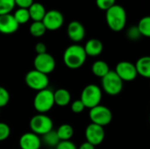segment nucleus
I'll list each match as a JSON object with an SVG mask.
<instances>
[{
  "label": "nucleus",
  "mask_w": 150,
  "mask_h": 149,
  "mask_svg": "<svg viewBox=\"0 0 150 149\" xmlns=\"http://www.w3.org/2000/svg\"><path fill=\"white\" fill-rule=\"evenodd\" d=\"M87 55L83 49V47L78 44H73L68 47L63 53V62L71 69H76L81 68L85 61Z\"/></svg>",
  "instance_id": "obj_1"
},
{
  "label": "nucleus",
  "mask_w": 150,
  "mask_h": 149,
  "mask_svg": "<svg viewBox=\"0 0 150 149\" xmlns=\"http://www.w3.org/2000/svg\"><path fill=\"white\" fill-rule=\"evenodd\" d=\"M105 11V20L109 28L113 32L122 31L127 24V12L125 9L119 4H114Z\"/></svg>",
  "instance_id": "obj_2"
},
{
  "label": "nucleus",
  "mask_w": 150,
  "mask_h": 149,
  "mask_svg": "<svg viewBox=\"0 0 150 149\" xmlns=\"http://www.w3.org/2000/svg\"><path fill=\"white\" fill-rule=\"evenodd\" d=\"M102 99V90L97 84H89L85 86L81 93L80 100L84 105L85 108L91 109L100 105Z\"/></svg>",
  "instance_id": "obj_3"
},
{
  "label": "nucleus",
  "mask_w": 150,
  "mask_h": 149,
  "mask_svg": "<svg viewBox=\"0 0 150 149\" xmlns=\"http://www.w3.org/2000/svg\"><path fill=\"white\" fill-rule=\"evenodd\" d=\"M54 105V92L49 89L40 90L33 98V107L39 112L45 114L49 112Z\"/></svg>",
  "instance_id": "obj_4"
},
{
  "label": "nucleus",
  "mask_w": 150,
  "mask_h": 149,
  "mask_svg": "<svg viewBox=\"0 0 150 149\" xmlns=\"http://www.w3.org/2000/svg\"><path fill=\"white\" fill-rule=\"evenodd\" d=\"M101 85L103 90L110 96H116L123 90V81L118 76L114 70H110L101 78Z\"/></svg>",
  "instance_id": "obj_5"
},
{
  "label": "nucleus",
  "mask_w": 150,
  "mask_h": 149,
  "mask_svg": "<svg viewBox=\"0 0 150 149\" xmlns=\"http://www.w3.org/2000/svg\"><path fill=\"white\" fill-rule=\"evenodd\" d=\"M31 132L37 135H44L49 131L53 130V120L46 114L39 113L33 116L29 123Z\"/></svg>",
  "instance_id": "obj_6"
},
{
  "label": "nucleus",
  "mask_w": 150,
  "mask_h": 149,
  "mask_svg": "<svg viewBox=\"0 0 150 149\" xmlns=\"http://www.w3.org/2000/svg\"><path fill=\"white\" fill-rule=\"evenodd\" d=\"M25 82L30 89L37 91L47 89L49 84L47 75L35 69H32L27 72L25 77Z\"/></svg>",
  "instance_id": "obj_7"
},
{
  "label": "nucleus",
  "mask_w": 150,
  "mask_h": 149,
  "mask_svg": "<svg viewBox=\"0 0 150 149\" xmlns=\"http://www.w3.org/2000/svg\"><path fill=\"white\" fill-rule=\"evenodd\" d=\"M89 116L91 123L103 127L109 125L112 119V113L111 110L102 105H98L90 109Z\"/></svg>",
  "instance_id": "obj_8"
},
{
  "label": "nucleus",
  "mask_w": 150,
  "mask_h": 149,
  "mask_svg": "<svg viewBox=\"0 0 150 149\" xmlns=\"http://www.w3.org/2000/svg\"><path fill=\"white\" fill-rule=\"evenodd\" d=\"M33 66L35 70L48 75L55 68V60L48 53L37 54L33 60Z\"/></svg>",
  "instance_id": "obj_9"
},
{
  "label": "nucleus",
  "mask_w": 150,
  "mask_h": 149,
  "mask_svg": "<svg viewBox=\"0 0 150 149\" xmlns=\"http://www.w3.org/2000/svg\"><path fill=\"white\" fill-rule=\"evenodd\" d=\"M41 22L43 23L47 30L56 31L62 26L64 23V18L60 11L50 10L46 12Z\"/></svg>",
  "instance_id": "obj_10"
},
{
  "label": "nucleus",
  "mask_w": 150,
  "mask_h": 149,
  "mask_svg": "<svg viewBox=\"0 0 150 149\" xmlns=\"http://www.w3.org/2000/svg\"><path fill=\"white\" fill-rule=\"evenodd\" d=\"M115 73L124 82H131L135 80L138 74L134 63L127 61H120L117 64L115 68Z\"/></svg>",
  "instance_id": "obj_11"
},
{
  "label": "nucleus",
  "mask_w": 150,
  "mask_h": 149,
  "mask_svg": "<svg viewBox=\"0 0 150 149\" xmlns=\"http://www.w3.org/2000/svg\"><path fill=\"white\" fill-rule=\"evenodd\" d=\"M105 134V133L104 127L93 123H91L85 129L86 141H88L95 147L101 144L104 141Z\"/></svg>",
  "instance_id": "obj_12"
},
{
  "label": "nucleus",
  "mask_w": 150,
  "mask_h": 149,
  "mask_svg": "<svg viewBox=\"0 0 150 149\" xmlns=\"http://www.w3.org/2000/svg\"><path fill=\"white\" fill-rule=\"evenodd\" d=\"M19 147L21 149H40L41 147V140L39 135L28 132L21 135Z\"/></svg>",
  "instance_id": "obj_13"
},
{
  "label": "nucleus",
  "mask_w": 150,
  "mask_h": 149,
  "mask_svg": "<svg viewBox=\"0 0 150 149\" xmlns=\"http://www.w3.org/2000/svg\"><path fill=\"white\" fill-rule=\"evenodd\" d=\"M19 25L15 20L12 14L0 15V32L3 34H11L18 31Z\"/></svg>",
  "instance_id": "obj_14"
},
{
  "label": "nucleus",
  "mask_w": 150,
  "mask_h": 149,
  "mask_svg": "<svg viewBox=\"0 0 150 149\" xmlns=\"http://www.w3.org/2000/svg\"><path fill=\"white\" fill-rule=\"evenodd\" d=\"M68 36L73 42H80L84 39L85 29L82 23L74 20L71 21L68 25Z\"/></svg>",
  "instance_id": "obj_15"
},
{
  "label": "nucleus",
  "mask_w": 150,
  "mask_h": 149,
  "mask_svg": "<svg viewBox=\"0 0 150 149\" xmlns=\"http://www.w3.org/2000/svg\"><path fill=\"white\" fill-rule=\"evenodd\" d=\"M103 43L98 39H91L89 40L85 46L83 47V49L85 51V54L87 56H98L103 52Z\"/></svg>",
  "instance_id": "obj_16"
},
{
  "label": "nucleus",
  "mask_w": 150,
  "mask_h": 149,
  "mask_svg": "<svg viewBox=\"0 0 150 149\" xmlns=\"http://www.w3.org/2000/svg\"><path fill=\"white\" fill-rule=\"evenodd\" d=\"M137 74L145 77H150V57L149 56H142L139 58L134 64Z\"/></svg>",
  "instance_id": "obj_17"
},
{
  "label": "nucleus",
  "mask_w": 150,
  "mask_h": 149,
  "mask_svg": "<svg viewBox=\"0 0 150 149\" xmlns=\"http://www.w3.org/2000/svg\"><path fill=\"white\" fill-rule=\"evenodd\" d=\"M29 15H30V19L33 21H42L47 11L45 6L40 4V3H35L28 8Z\"/></svg>",
  "instance_id": "obj_18"
},
{
  "label": "nucleus",
  "mask_w": 150,
  "mask_h": 149,
  "mask_svg": "<svg viewBox=\"0 0 150 149\" xmlns=\"http://www.w3.org/2000/svg\"><path fill=\"white\" fill-rule=\"evenodd\" d=\"M71 95L69 91L66 89H58L54 92V105L63 107L70 103Z\"/></svg>",
  "instance_id": "obj_19"
},
{
  "label": "nucleus",
  "mask_w": 150,
  "mask_h": 149,
  "mask_svg": "<svg viewBox=\"0 0 150 149\" xmlns=\"http://www.w3.org/2000/svg\"><path fill=\"white\" fill-rule=\"evenodd\" d=\"M109 71H110L109 65L105 61H101V60L96 61L95 62H93L91 66L92 74L99 78L104 77Z\"/></svg>",
  "instance_id": "obj_20"
},
{
  "label": "nucleus",
  "mask_w": 150,
  "mask_h": 149,
  "mask_svg": "<svg viewBox=\"0 0 150 149\" xmlns=\"http://www.w3.org/2000/svg\"><path fill=\"white\" fill-rule=\"evenodd\" d=\"M57 136L61 141H70L74 135V129L69 124H62L56 130Z\"/></svg>",
  "instance_id": "obj_21"
},
{
  "label": "nucleus",
  "mask_w": 150,
  "mask_h": 149,
  "mask_svg": "<svg viewBox=\"0 0 150 149\" xmlns=\"http://www.w3.org/2000/svg\"><path fill=\"white\" fill-rule=\"evenodd\" d=\"M42 141L48 148H54L57 146V144L60 142L56 131L54 130H51L48 133L42 135Z\"/></svg>",
  "instance_id": "obj_22"
},
{
  "label": "nucleus",
  "mask_w": 150,
  "mask_h": 149,
  "mask_svg": "<svg viewBox=\"0 0 150 149\" xmlns=\"http://www.w3.org/2000/svg\"><path fill=\"white\" fill-rule=\"evenodd\" d=\"M29 32L33 37L39 38L45 34L47 29L41 21H33L29 27Z\"/></svg>",
  "instance_id": "obj_23"
},
{
  "label": "nucleus",
  "mask_w": 150,
  "mask_h": 149,
  "mask_svg": "<svg viewBox=\"0 0 150 149\" xmlns=\"http://www.w3.org/2000/svg\"><path fill=\"white\" fill-rule=\"evenodd\" d=\"M141 35L149 38L150 37V17L146 16L140 19L138 25H136Z\"/></svg>",
  "instance_id": "obj_24"
},
{
  "label": "nucleus",
  "mask_w": 150,
  "mask_h": 149,
  "mask_svg": "<svg viewBox=\"0 0 150 149\" xmlns=\"http://www.w3.org/2000/svg\"><path fill=\"white\" fill-rule=\"evenodd\" d=\"M12 15L18 25L25 24L30 20V15H29L28 9L18 8V10L15 11V12Z\"/></svg>",
  "instance_id": "obj_25"
},
{
  "label": "nucleus",
  "mask_w": 150,
  "mask_h": 149,
  "mask_svg": "<svg viewBox=\"0 0 150 149\" xmlns=\"http://www.w3.org/2000/svg\"><path fill=\"white\" fill-rule=\"evenodd\" d=\"M15 6V0H0V15L10 14Z\"/></svg>",
  "instance_id": "obj_26"
},
{
  "label": "nucleus",
  "mask_w": 150,
  "mask_h": 149,
  "mask_svg": "<svg viewBox=\"0 0 150 149\" xmlns=\"http://www.w3.org/2000/svg\"><path fill=\"white\" fill-rule=\"evenodd\" d=\"M9 101H10L9 91L5 88L0 86V108L6 106Z\"/></svg>",
  "instance_id": "obj_27"
},
{
  "label": "nucleus",
  "mask_w": 150,
  "mask_h": 149,
  "mask_svg": "<svg viewBox=\"0 0 150 149\" xmlns=\"http://www.w3.org/2000/svg\"><path fill=\"white\" fill-rule=\"evenodd\" d=\"M11 134L10 126L3 122H0V141H4L9 138Z\"/></svg>",
  "instance_id": "obj_28"
},
{
  "label": "nucleus",
  "mask_w": 150,
  "mask_h": 149,
  "mask_svg": "<svg viewBox=\"0 0 150 149\" xmlns=\"http://www.w3.org/2000/svg\"><path fill=\"white\" fill-rule=\"evenodd\" d=\"M96 4L100 10L107 11L116 4V0H96Z\"/></svg>",
  "instance_id": "obj_29"
},
{
  "label": "nucleus",
  "mask_w": 150,
  "mask_h": 149,
  "mask_svg": "<svg viewBox=\"0 0 150 149\" xmlns=\"http://www.w3.org/2000/svg\"><path fill=\"white\" fill-rule=\"evenodd\" d=\"M127 36L131 40H138L142 37V35H141V33H140V32H139L136 25H133L127 30Z\"/></svg>",
  "instance_id": "obj_30"
},
{
  "label": "nucleus",
  "mask_w": 150,
  "mask_h": 149,
  "mask_svg": "<svg viewBox=\"0 0 150 149\" xmlns=\"http://www.w3.org/2000/svg\"><path fill=\"white\" fill-rule=\"evenodd\" d=\"M70 108H71V111L74 113H81L85 109V106H84V105L83 104V102L80 99H77V100H75L71 104Z\"/></svg>",
  "instance_id": "obj_31"
},
{
  "label": "nucleus",
  "mask_w": 150,
  "mask_h": 149,
  "mask_svg": "<svg viewBox=\"0 0 150 149\" xmlns=\"http://www.w3.org/2000/svg\"><path fill=\"white\" fill-rule=\"evenodd\" d=\"M55 149H77L75 143L71 141H61L57 146L54 148Z\"/></svg>",
  "instance_id": "obj_32"
},
{
  "label": "nucleus",
  "mask_w": 150,
  "mask_h": 149,
  "mask_svg": "<svg viewBox=\"0 0 150 149\" xmlns=\"http://www.w3.org/2000/svg\"><path fill=\"white\" fill-rule=\"evenodd\" d=\"M33 4V0H15V5L22 9H28Z\"/></svg>",
  "instance_id": "obj_33"
},
{
  "label": "nucleus",
  "mask_w": 150,
  "mask_h": 149,
  "mask_svg": "<svg viewBox=\"0 0 150 149\" xmlns=\"http://www.w3.org/2000/svg\"><path fill=\"white\" fill-rule=\"evenodd\" d=\"M35 52L37 54H41L44 53H47V46L43 43V42H38L35 45Z\"/></svg>",
  "instance_id": "obj_34"
},
{
  "label": "nucleus",
  "mask_w": 150,
  "mask_h": 149,
  "mask_svg": "<svg viewBox=\"0 0 150 149\" xmlns=\"http://www.w3.org/2000/svg\"><path fill=\"white\" fill-rule=\"evenodd\" d=\"M77 149H95V146L89 143L88 141H85L83 144H81V146L77 148Z\"/></svg>",
  "instance_id": "obj_35"
},
{
  "label": "nucleus",
  "mask_w": 150,
  "mask_h": 149,
  "mask_svg": "<svg viewBox=\"0 0 150 149\" xmlns=\"http://www.w3.org/2000/svg\"><path fill=\"white\" fill-rule=\"evenodd\" d=\"M48 149H55V148H49Z\"/></svg>",
  "instance_id": "obj_36"
}]
</instances>
